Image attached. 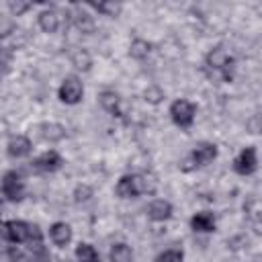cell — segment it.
Listing matches in <instances>:
<instances>
[{
  "mask_svg": "<svg viewBox=\"0 0 262 262\" xmlns=\"http://www.w3.org/2000/svg\"><path fill=\"white\" fill-rule=\"evenodd\" d=\"M8 8H10V12H12L14 16H20L23 12H27V10L31 8V4H29V2H18V0L14 2V0H10V2H8Z\"/></svg>",
  "mask_w": 262,
  "mask_h": 262,
  "instance_id": "f1b7e54d",
  "label": "cell"
},
{
  "mask_svg": "<svg viewBox=\"0 0 262 262\" xmlns=\"http://www.w3.org/2000/svg\"><path fill=\"white\" fill-rule=\"evenodd\" d=\"M182 260H184L182 250H166V252L158 254L154 262H182Z\"/></svg>",
  "mask_w": 262,
  "mask_h": 262,
  "instance_id": "d4e9b609",
  "label": "cell"
},
{
  "mask_svg": "<svg viewBox=\"0 0 262 262\" xmlns=\"http://www.w3.org/2000/svg\"><path fill=\"white\" fill-rule=\"evenodd\" d=\"M76 258H78V262H100V256H98L96 248L86 244V242H80L76 246Z\"/></svg>",
  "mask_w": 262,
  "mask_h": 262,
  "instance_id": "44dd1931",
  "label": "cell"
},
{
  "mask_svg": "<svg viewBox=\"0 0 262 262\" xmlns=\"http://www.w3.org/2000/svg\"><path fill=\"white\" fill-rule=\"evenodd\" d=\"M227 246L231 248V250H244V248H248V237L244 235V233H237V235H233L229 242H227Z\"/></svg>",
  "mask_w": 262,
  "mask_h": 262,
  "instance_id": "4316f807",
  "label": "cell"
},
{
  "mask_svg": "<svg viewBox=\"0 0 262 262\" xmlns=\"http://www.w3.org/2000/svg\"><path fill=\"white\" fill-rule=\"evenodd\" d=\"M250 225L254 233L262 235V211H250Z\"/></svg>",
  "mask_w": 262,
  "mask_h": 262,
  "instance_id": "83f0119b",
  "label": "cell"
},
{
  "mask_svg": "<svg viewBox=\"0 0 262 262\" xmlns=\"http://www.w3.org/2000/svg\"><path fill=\"white\" fill-rule=\"evenodd\" d=\"M117 194L121 199H135L139 194H145L143 192V180H141V174H125L119 178L117 182Z\"/></svg>",
  "mask_w": 262,
  "mask_h": 262,
  "instance_id": "5b68a950",
  "label": "cell"
},
{
  "mask_svg": "<svg viewBox=\"0 0 262 262\" xmlns=\"http://www.w3.org/2000/svg\"><path fill=\"white\" fill-rule=\"evenodd\" d=\"M4 237L10 244H25L31 237V223L20 219H10L4 223Z\"/></svg>",
  "mask_w": 262,
  "mask_h": 262,
  "instance_id": "8992f818",
  "label": "cell"
},
{
  "mask_svg": "<svg viewBox=\"0 0 262 262\" xmlns=\"http://www.w3.org/2000/svg\"><path fill=\"white\" fill-rule=\"evenodd\" d=\"M190 227H192L196 233H211V231H215V217H213V213L201 211V213L192 215Z\"/></svg>",
  "mask_w": 262,
  "mask_h": 262,
  "instance_id": "2e32d148",
  "label": "cell"
},
{
  "mask_svg": "<svg viewBox=\"0 0 262 262\" xmlns=\"http://www.w3.org/2000/svg\"><path fill=\"white\" fill-rule=\"evenodd\" d=\"M61 166V156L55 151V149H49V151H43L35 162H33V168L37 172H55L59 170Z\"/></svg>",
  "mask_w": 262,
  "mask_h": 262,
  "instance_id": "30bf717a",
  "label": "cell"
},
{
  "mask_svg": "<svg viewBox=\"0 0 262 262\" xmlns=\"http://www.w3.org/2000/svg\"><path fill=\"white\" fill-rule=\"evenodd\" d=\"M258 168V154H256V147H244L239 151V156L233 160V170L242 176H248L252 172H256Z\"/></svg>",
  "mask_w": 262,
  "mask_h": 262,
  "instance_id": "ba28073f",
  "label": "cell"
},
{
  "mask_svg": "<svg viewBox=\"0 0 262 262\" xmlns=\"http://www.w3.org/2000/svg\"><path fill=\"white\" fill-rule=\"evenodd\" d=\"M92 194H94V190H92V186H88V184H78V186L74 188V192H72L74 203H78V205L88 203V201L92 199Z\"/></svg>",
  "mask_w": 262,
  "mask_h": 262,
  "instance_id": "cb8c5ba5",
  "label": "cell"
},
{
  "mask_svg": "<svg viewBox=\"0 0 262 262\" xmlns=\"http://www.w3.org/2000/svg\"><path fill=\"white\" fill-rule=\"evenodd\" d=\"M141 180H143V192L145 194H154L158 188V180L151 172H141Z\"/></svg>",
  "mask_w": 262,
  "mask_h": 262,
  "instance_id": "484cf974",
  "label": "cell"
},
{
  "mask_svg": "<svg viewBox=\"0 0 262 262\" xmlns=\"http://www.w3.org/2000/svg\"><path fill=\"white\" fill-rule=\"evenodd\" d=\"M143 100L149 102V104H160L164 100V90L158 86V84H149L145 90H143Z\"/></svg>",
  "mask_w": 262,
  "mask_h": 262,
  "instance_id": "603a6c76",
  "label": "cell"
},
{
  "mask_svg": "<svg viewBox=\"0 0 262 262\" xmlns=\"http://www.w3.org/2000/svg\"><path fill=\"white\" fill-rule=\"evenodd\" d=\"M147 217L151 221H166L172 217V203L166 199H154L147 207Z\"/></svg>",
  "mask_w": 262,
  "mask_h": 262,
  "instance_id": "4fadbf2b",
  "label": "cell"
},
{
  "mask_svg": "<svg viewBox=\"0 0 262 262\" xmlns=\"http://www.w3.org/2000/svg\"><path fill=\"white\" fill-rule=\"evenodd\" d=\"M149 51H151V43L145 41V39H141V37L133 39L131 45H129V55L133 59H145L149 55Z\"/></svg>",
  "mask_w": 262,
  "mask_h": 262,
  "instance_id": "ffe728a7",
  "label": "cell"
},
{
  "mask_svg": "<svg viewBox=\"0 0 262 262\" xmlns=\"http://www.w3.org/2000/svg\"><path fill=\"white\" fill-rule=\"evenodd\" d=\"M70 61H72V66H74L76 70H80V72H88V70L92 68V55H90V51L84 49V47H76V49L70 53Z\"/></svg>",
  "mask_w": 262,
  "mask_h": 262,
  "instance_id": "ac0fdd59",
  "label": "cell"
},
{
  "mask_svg": "<svg viewBox=\"0 0 262 262\" xmlns=\"http://www.w3.org/2000/svg\"><path fill=\"white\" fill-rule=\"evenodd\" d=\"M98 102L100 106L111 113V115H121V96L115 92V90H102L98 94Z\"/></svg>",
  "mask_w": 262,
  "mask_h": 262,
  "instance_id": "e0dca14e",
  "label": "cell"
},
{
  "mask_svg": "<svg viewBox=\"0 0 262 262\" xmlns=\"http://www.w3.org/2000/svg\"><path fill=\"white\" fill-rule=\"evenodd\" d=\"M6 151L10 158H27L31 151H33V143L27 135H12L6 143Z\"/></svg>",
  "mask_w": 262,
  "mask_h": 262,
  "instance_id": "9c48e42d",
  "label": "cell"
},
{
  "mask_svg": "<svg viewBox=\"0 0 262 262\" xmlns=\"http://www.w3.org/2000/svg\"><path fill=\"white\" fill-rule=\"evenodd\" d=\"M49 237L57 248H66L72 242V227L66 221H55L49 227Z\"/></svg>",
  "mask_w": 262,
  "mask_h": 262,
  "instance_id": "5bb4252c",
  "label": "cell"
},
{
  "mask_svg": "<svg viewBox=\"0 0 262 262\" xmlns=\"http://www.w3.org/2000/svg\"><path fill=\"white\" fill-rule=\"evenodd\" d=\"M72 20H74L76 31L82 33V35H90V33H94V29H96L94 16H92L88 10H84V8H76L74 14H72Z\"/></svg>",
  "mask_w": 262,
  "mask_h": 262,
  "instance_id": "7c38bea8",
  "label": "cell"
},
{
  "mask_svg": "<svg viewBox=\"0 0 262 262\" xmlns=\"http://www.w3.org/2000/svg\"><path fill=\"white\" fill-rule=\"evenodd\" d=\"M92 8H96L104 16H119L123 10V4L121 2H98V4H92Z\"/></svg>",
  "mask_w": 262,
  "mask_h": 262,
  "instance_id": "7402d4cb",
  "label": "cell"
},
{
  "mask_svg": "<svg viewBox=\"0 0 262 262\" xmlns=\"http://www.w3.org/2000/svg\"><path fill=\"white\" fill-rule=\"evenodd\" d=\"M217 158V145L215 143H209V141H203V143H199L192 151H190V156H188V164H192V168H196V166H207V164H211L213 160Z\"/></svg>",
  "mask_w": 262,
  "mask_h": 262,
  "instance_id": "52a82bcc",
  "label": "cell"
},
{
  "mask_svg": "<svg viewBox=\"0 0 262 262\" xmlns=\"http://www.w3.org/2000/svg\"><path fill=\"white\" fill-rule=\"evenodd\" d=\"M108 260L111 262H131L133 260V252H131V248L127 244L117 242L108 250Z\"/></svg>",
  "mask_w": 262,
  "mask_h": 262,
  "instance_id": "d6986e66",
  "label": "cell"
},
{
  "mask_svg": "<svg viewBox=\"0 0 262 262\" xmlns=\"http://www.w3.org/2000/svg\"><path fill=\"white\" fill-rule=\"evenodd\" d=\"M39 135L41 139H45L47 143H59L61 139H66V127L59 123H41L39 125Z\"/></svg>",
  "mask_w": 262,
  "mask_h": 262,
  "instance_id": "9a60e30c",
  "label": "cell"
},
{
  "mask_svg": "<svg viewBox=\"0 0 262 262\" xmlns=\"http://www.w3.org/2000/svg\"><path fill=\"white\" fill-rule=\"evenodd\" d=\"M2 194L8 201H12V203L23 201V196H25V182H23V178H20V174L16 170H8L4 174V178H2Z\"/></svg>",
  "mask_w": 262,
  "mask_h": 262,
  "instance_id": "277c9868",
  "label": "cell"
},
{
  "mask_svg": "<svg viewBox=\"0 0 262 262\" xmlns=\"http://www.w3.org/2000/svg\"><path fill=\"white\" fill-rule=\"evenodd\" d=\"M194 115H196V106H194L190 100H186V98H178V100H174V102L170 104V117H172V121H174L180 129L192 127Z\"/></svg>",
  "mask_w": 262,
  "mask_h": 262,
  "instance_id": "7a4b0ae2",
  "label": "cell"
},
{
  "mask_svg": "<svg viewBox=\"0 0 262 262\" xmlns=\"http://www.w3.org/2000/svg\"><path fill=\"white\" fill-rule=\"evenodd\" d=\"M205 66L213 72H219L221 78L225 82H229L233 76H231V70H233V57L229 55L227 49H223L221 45L209 49V53L205 55Z\"/></svg>",
  "mask_w": 262,
  "mask_h": 262,
  "instance_id": "6da1fadb",
  "label": "cell"
},
{
  "mask_svg": "<svg viewBox=\"0 0 262 262\" xmlns=\"http://www.w3.org/2000/svg\"><path fill=\"white\" fill-rule=\"evenodd\" d=\"M57 96L61 102L66 104H78L84 96V86L82 82L76 78V76H68L61 84H59V90H57Z\"/></svg>",
  "mask_w": 262,
  "mask_h": 262,
  "instance_id": "3957f363",
  "label": "cell"
},
{
  "mask_svg": "<svg viewBox=\"0 0 262 262\" xmlns=\"http://www.w3.org/2000/svg\"><path fill=\"white\" fill-rule=\"evenodd\" d=\"M37 23H39L41 31H45V33H55V31L61 27V14H59L55 8H45V10L39 12Z\"/></svg>",
  "mask_w": 262,
  "mask_h": 262,
  "instance_id": "8fae6325",
  "label": "cell"
}]
</instances>
